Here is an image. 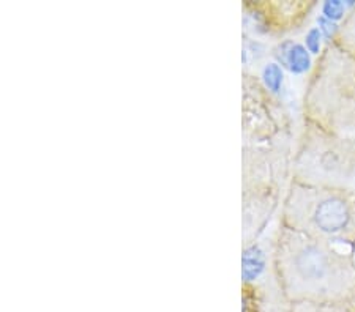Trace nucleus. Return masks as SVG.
<instances>
[{"label":"nucleus","instance_id":"nucleus-5","mask_svg":"<svg viewBox=\"0 0 355 312\" xmlns=\"http://www.w3.org/2000/svg\"><path fill=\"white\" fill-rule=\"evenodd\" d=\"M273 57L277 64L286 68L292 75H305L314 68L311 54L305 44L297 43L295 39H283L273 48Z\"/></svg>","mask_w":355,"mask_h":312},{"label":"nucleus","instance_id":"nucleus-7","mask_svg":"<svg viewBox=\"0 0 355 312\" xmlns=\"http://www.w3.org/2000/svg\"><path fill=\"white\" fill-rule=\"evenodd\" d=\"M346 3L351 11H349V15L343 21V24H340V35H338L334 44L346 51V53L355 55V2Z\"/></svg>","mask_w":355,"mask_h":312},{"label":"nucleus","instance_id":"nucleus-12","mask_svg":"<svg viewBox=\"0 0 355 312\" xmlns=\"http://www.w3.org/2000/svg\"><path fill=\"white\" fill-rule=\"evenodd\" d=\"M351 257H352V262H354V265H355V243H354V246H352V253H351Z\"/></svg>","mask_w":355,"mask_h":312},{"label":"nucleus","instance_id":"nucleus-6","mask_svg":"<svg viewBox=\"0 0 355 312\" xmlns=\"http://www.w3.org/2000/svg\"><path fill=\"white\" fill-rule=\"evenodd\" d=\"M266 265L267 259L264 249L257 243H251L243 249L242 254V279L245 282L259 279L261 275L266 271Z\"/></svg>","mask_w":355,"mask_h":312},{"label":"nucleus","instance_id":"nucleus-9","mask_svg":"<svg viewBox=\"0 0 355 312\" xmlns=\"http://www.w3.org/2000/svg\"><path fill=\"white\" fill-rule=\"evenodd\" d=\"M347 13V3L340 2V0H327L322 3V16L330 21H341L346 18Z\"/></svg>","mask_w":355,"mask_h":312},{"label":"nucleus","instance_id":"nucleus-10","mask_svg":"<svg viewBox=\"0 0 355 312\" xmlns=\"http://www.w3.org/2000/svg\"><path fill=\"white\" fill-rule=\"evenodd\" d=\"M322 42H324V35L320 33L319 27H311L310 30L306 32L305 35V48L308 49V53L313 55H320L324 53L322 49Z\"/></svg>","mask_w":355,"mask_h":312},{"label":"nucleus","instance_id":"nucleus-11","mask_svg":"<svg viewBox=\"0 0 355 312\" xmlns=\"http://www.w3.org/2000/svg\"><path fill=\"white\" fill-rule=\"evenodd\" d=\"M318 24H319V30L324 35V39L327 43H335L338 35H340V24L335 21H330L325 18V16L320 15L318 18Z\"/></svg>","mask_w":355,"mask_h":312},{"label":"nucleus","instance_id":"nucleus-2","mask_svg":"<svg viewBox=\"0 0 355 312\" xmlns=\"http://www.w3.org/2000/svg\"><path fill=\"white\" fill-rule=\"evenodd\" d=\"M282 226L335 245L355 243V191L292 180L283 202Z\"/></svg>","mask_w":355,"mask_h":312},{"label":"nucleus","instance_id":"nucleus-1","mask_svg":"<svg viewBox=\"0 0 355 312\" xmlns=\"http://www.w3.org/2000/svg\"><path fill=\"white\" fill-rule=\"evenodd\" d=\"M273 264L282 292L291 303L338 306L355 300L351 254L282 226Z\"/></svg>","mask_w":355,"mask_h":312},{"label":"nucleus","instance_id":"nucleus-3","mask_svg":"<svg viewBox=\"0 0 355 312\" xmlns=\"http://www.w3.org/2000/svg\"><path fill=\"white\" fill-rule=\"evenodd\" d=\"M303 116L338 134L355 131V55L327 43L306 85Z\"/></svg>","mask_w":355,"mask_h":312},{"label":"nucleus","instance_id":"nucleus-4","mask_svg":"<svg viewBox=\"0 0 355 312\" xmlns=\"http://www.w3.org/2000/svg\"><path fill=\"white\" fill-rule=\"evenodd\" d=\"M355 177V138L305 122L292 161V180L318 186H346Z\"/></svg>","mask_w":355,"mask_h":312},{"label":"nucleus","instance_id":"nucleus-8","mask_svg":"<svg viewBox=\"0 0 355 312\" xmlns=\"http://www.w3.org/2000/svg\"><path fill=\"white\" fill-rule=\"evenodd\" d=\"M261 79L268 92L277 95L282 92L283 89V81H284L283 68L279 66L277 62H268V64L262 68Z\"/></svg>","mask_w":355,"mask_h":312}]
</instances>
